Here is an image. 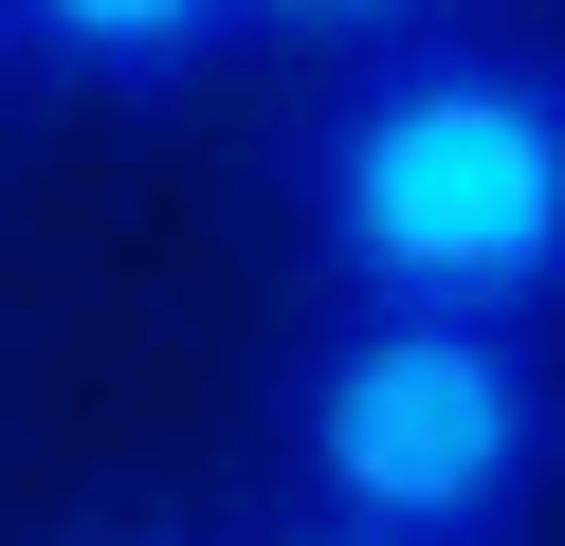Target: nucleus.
Here are the masks:
<instances>
[{"label": "nucleus", "mask_w": 565, "mask_h": 546, "mask_svg": "<svg viewBox=\"0 0 565 546\" xmlns=\"http://www.w3.org/2000/svg\"><path fill=\"white\" fill-rule=\"evenodd\" d=\"M292 528L365 546H529L565 510V328L456 310H292L256 383Z\"/></svg>", "instance_id": "2"}, {"label": "nucleus", "mask_w": 565, "mask_h": 546, "mask_svg": "<svg viewBox=\"0 0 565 546\" xmlns=\"http://www.w3.org/2000/svg\"><path fill=\"white\" fill-rule=\"evenodd\" d=\"M74 546H201V528H164V510H110V528H74Z\"/></svg>", "instance_id": "5"}, {"label": "nucleus", "mask_w": 565, "mask_h": 546, "mask_svg": "<svg viewBox=\"0 0 565 546\" xmlns=\"http://www.w3.org/2000/svg\"><path fill=\"white\" fill-rule=\"evenodd\" d=\"M274 546H365V528H274Z\"/></svg>", "instance_id": "6"}, {"label": "nucleus", "mask_w": 565, "mask_h": 546, "mask_svg": "<svg viewBox=\"0 0 565 546\" xmlns=\"http://www.w3.org/2000/svg\"><path fill=\"white\" fill-rule=\"evenodd\" d=\"M274 218L310 310L565 328V36L475 0L438 36L329 55L274 128Z\"/></svg>", "instance_id": "1"}, {"label": "nucleus", "mask_w": 565, "mask_h": 546, "mask_svg": "<svg viewBox=\"0 0 565 546\" xmlns=\"http://www.w3.org/2000/svg\"><path fill=\"white\" fill-rule=\"evenodd\" d=\"M0 55L92 109H201L256 36H237V0H0Z\"/></svg>", "instance_id": "3"}, {"label": "nucleus", "mask_w": 565, "mask_h": 546, "mask_svg": "<svg viewBox=\"0 0 565 546\" xmlns=\"http://www.w3.org/2000/svg\"><path fill=\"white\" fill-rule=\"evenodd\" d=\"M438 19H475V0H237V36L256 55H383V36H438Z\"/></svg>", "instance_id": "4"}]
</instances>
